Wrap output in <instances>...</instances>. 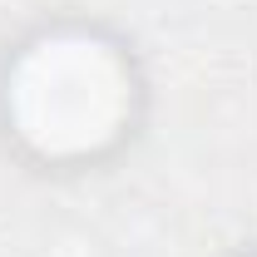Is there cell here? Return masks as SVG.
<instances>
[{
	"label": "cell",
	"mask_w": 257,
	"mask_h": 257,
	"mask_svg": "<svg viewBox=\"0 0 257 257\" xmlns=\"http://www.w3.org/2000/svg\"><path fill=\"white\" fill-rule=\"evenodd\" d=\"M134 119V69L89 30H50L5 74V124L40 159L104 154Z\"/></svg>",
	"instance_id": "obj_1"
}]
</instances>
